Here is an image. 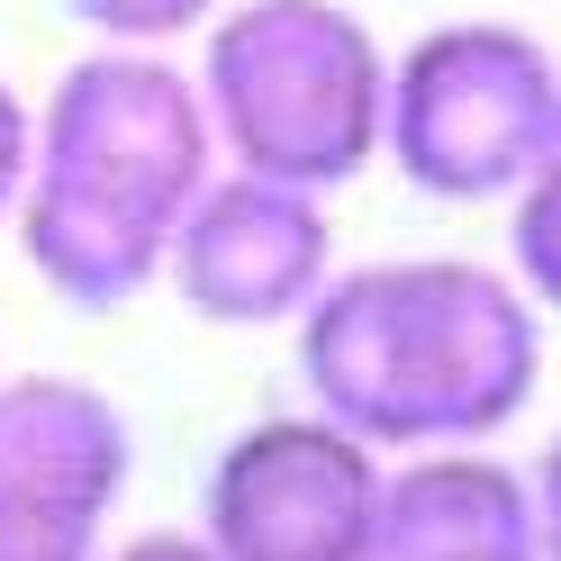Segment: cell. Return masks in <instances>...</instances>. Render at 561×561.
Here are the masks:
<instances>
[{"label":"cell","mask_w":561,"mask_h":561,"mask_svg":"<svg viewBox=\"0 0 561 561\" xmlns=\"http://www.w3.org/2000/svg\"><path fill=\"white\" fill-rule=\"evenodd\" d=\"M308 408L371 453L499 444L543 390V308L471 254H390L327 272L299 318Z\"/></svg>","instance_id":"1"},{"label":"cell","mask_w":561,"mask_h":561,"mask_svg":"<svg viewBox=\"0 0 561 561\" xmlns=\"http://www.w3.org/2000/svg\"><path fill=\"white\" fill-rule=\"evenodd\" d=\"M218 172L199 73L163 46H100L37 100V172L10 208L27 272L64 308L110 318L163 280L172 218Z\"/></svg>","instance_id":"2"},{"label":"cell","mask_w":561,"mask_h":561,"mask_svg":"<svg viewBox=\"0 0 561 561\" xmlns=\"http://www.w3.org/2000/svg\"><path fill=\"white\" fill-rule=\"evenodd\" d=\"M199 100L218 163L299 191H344L380 163L390 46L344 0H236L199 27Z\"/></svg>","instance_id":"3"},{"label":"cell","mask_w":561,"mask_h":561,"mask_svg":"<svg viewBox=\"0 0 561 561\" xmlns=\"http://www.w3.org/2000/svg\"><path fill=\"white\" fill-rule=\"evenodd\" d=\"M561 136V55L516 19H444L390 55V127L380 163L416 199L489 208Z\"/></svg>","instance_id":"4"},{"label":"cell","mask_w":561,"mask_h":561,"mask_svg":"<svg viewBox=\"0 0 561 561\" xmlns=\"http://www.w3.org/2000/svg\"><path fill=\"white\" fill-rule=\"evenodd\" d=\"M380 471L390 453H371L327 408L254 416L199 480V535L218 561H371Z\"/></svg>","instance_id":"5"},{"label":"cell","mask_w":561,"mask_h":561,"mask_svg":"<svg viewBox=\"0 0 561 561\" xmlns=\"http://www.w3.org/2000/svg\"><path fill=\"white\" fill-rule=\"evenodd\" d=\"M136 471L127 408L82 371L0 380V561H100Z\"/></svg>","instance_id":"6"},{"label":"cell","mask_w":561,"mask_h":561,"mask_svg":"<svg viewBox=\"0 0 561 561\" xmlns=\"http://www.w3.org/2000/svg\"><path fill=\"white\" fill-rule=\"evenodd\" d=\"M327 272H335L327 191L272 182V172H244V163L208 172L191 191V208L172 218V244H163L172 299L199 327H227V335L299 327L308 299L327 290Z\"/></svg>","instance_id":"7"},{"label":"cell","mask_w":561,"mask_h":561,"mask_svg":"<svg viewBox=\"0 0 561 561\" xmlns=\"http://www.w3.org/2000/svg\"><path fill=\"white\" fill-rule=\"evenodd\" d=\"M462 552H535V489L489 444L390 453L380 471L371 561H462Z\"/></svg>","instance_id":"8"},{"label":"cell","mask_w":561,"mask_h":561,"mask_svg":"<svg viewBox=\"0 0 561 561\" xmlns=\"http://www.w3.org/2000/svg\"><path fill=\"white\" fill-rule=\"evenodd\" d=\"M507 272L535 290V308H561V136L507 199Z\"/></svg>","instance_id":"9"},{"label":"cell","mask_w":561,"mask_h":561,"mask_svg":"<svg viewBox=\"0 0 561 561\" xmlns=\"http://www.w3.org/2000/svg\"><path fill=\"white\" fill-rule=\"evenodd\" d=\"M64 10H73L100 46H182L227 10V0H64Z\"/></svg>","instance_id":"10"},{"label":"cell","mask_w":561,"mask_h":561,"mask_svg":"<svg viewBox=\"0 0 561 561\" xmlns=\"http://www.w3.org/2000/svg\"><path fill=\"white\" fill-rule=\"evenodd\" d=\"M27 172H37V100H19V82L0 73V227H10Z\"/></svg>","instance_id":"11"},{"label":"cell","mask_w":561,"mask_h":561,"mask_svg":"<svg viewBox=\"0 0 561 561\" xmlns=\"http://www.w3.org/2000/svg\"><path fill=\"white\" fill-rule=\"evenodd\" d=\"M525 489H535V561H561V435L535 453Z\"/></svg>","instance_id":"12"},{"label":"cell","mask_w":561,"mask_h":561,"mask_svg":"<svg viewBox=\"0 0 561 561\" xmlns=\"http://www.w3.org/2000/svg\"><path fill=\"white\" fill-rule=\"evenodd\" d=\"M100 561H218V543H208L199 525H154V535H127V543H110Z\"/></svg>","instance_id":"13"},{"label":"cell","mask_w":561,"mask_h":561,"mask_svg":"<svg viewBox=\"0 0 561 561\" xmlns=\"http://www.w3.org/2000/svg\"><path fill=\"white\" fill-rule=\"evenodd\" d=\"M462 561H535V552H462Z\"/></svg>","instance_id":"14"}]
</instances>
